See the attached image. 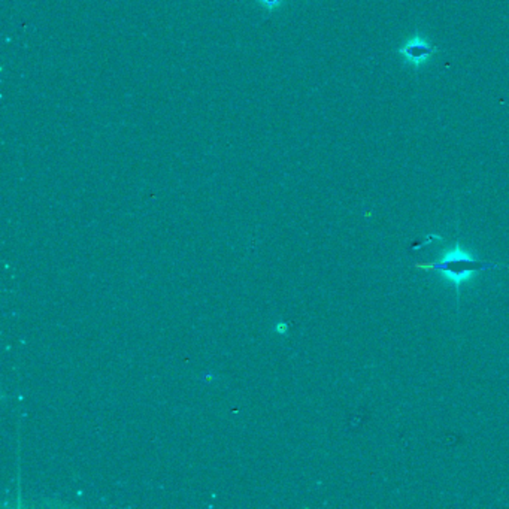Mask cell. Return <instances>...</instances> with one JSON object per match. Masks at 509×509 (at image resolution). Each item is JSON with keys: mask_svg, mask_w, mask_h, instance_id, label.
I'll return each instance as SVG.
<instances>
[{"mask_svg": "<svg viewBox=\"0 0 509 509\" xmlns=\"http://www.w3.org/2000/svg\"><path fill=\"white\" fill-rule=\"evenodd\" d=\"M399 54L412 67H421L436 54V48L421 34H415L400 46Z\"/></svg>", "mask_w": 509, "mask_h": 509, "instance_id": "cell-2", "label": "cell"}, {"mask_svg": "<svg viewBox=\"0 0 509 509\" xmlns=\"http://www.w3.org/2000/svg\"><path fill=\"white\" fill-rule=\"evenodd\" d=\"M259 2H260L263 6L268 8L269 11H272V9H275V8L280 6L283 2H285V0H259Z\"/></svg>", "mask_w": 509, "mask_h": 509, "instance_id": "cell-3", "label": "cell"}, {"mask_svg": "<svg viewBox=\"0 0 509 509\" xmlns=\"http://www.w3.org/2000/svg\"><path fill=\"white\" fill-rule=\"evenodd\" d=\"M416 268L424 269L427 272H436L441 275L445 281H449L456 287L457 304H460V288L472 280H475L477 275L485 269L499 268L493 263H482L477 259L475 254H472L466 248H463L460 242L451 247L449 250H444L439 256L437 262L432 263H419Z\"/></svg>", "mask_w": 509, "mask_h": 509, "instance_id": "cell-1", "label": "cell"}]
</instances>
